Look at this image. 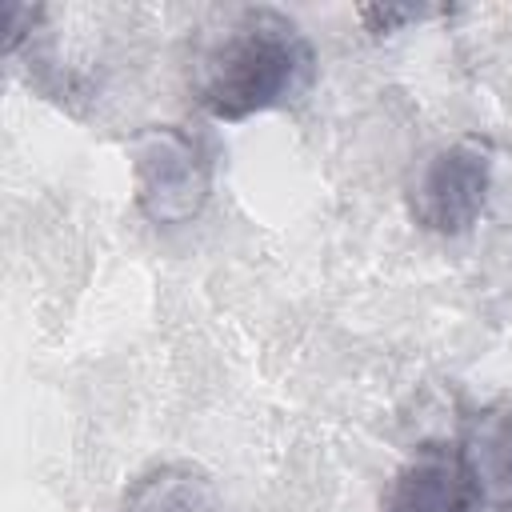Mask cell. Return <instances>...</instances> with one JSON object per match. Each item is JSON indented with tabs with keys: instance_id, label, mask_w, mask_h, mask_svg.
I'll return each instance as SVG.
<instances>
[{
	"instance_id": "obj_1",
	"label": "cell",
	"mask_w": 512,
	"mask_h": 512,
	"mask_svg": "<svg viewBox=\"0 0 512 512\" xmlns=\"http://www.w3.org/2000/svg\"><path fill=\"white\" fill-rule=\"evenodd\" d=\"M316 80V52L300 24L268 4L236 8L192 60L196 104L224 124L276 112Z\"/></svg>"
},
{
	"instance_id": "obj_2",
	"label": "cell",
	"mask_w": 512,
	"mask_h": 512,
	"mask_svg": "<svg viewBox=\"0 0 512 512\" xmlns=\"http://www.w3.org/2000/svg\"><path fill=\"white\" fill-rule=\"evenodd\" d=\"M132 200L156 228L192 224L212 196V156L180 124H148L128 140Z\"/></svg>"
},
{
	"instance_id": "obj_3",
	"label": "cell",
	"mask_w": 512,
	"mask_h": 512,
	"mask_svg": "<svg viewBox=\"0 0 512 512\" xmlns=\"http://www.w3.org/2000/svg\"><path fill=\"white\" fill-rule=\"evenodd\" d=\"M492 172L496 152L484 136H460L432 148L408 184V216L436 236L468 232L488 208Z\"/></svg>"
},
{
	"instance_id": "obj_4",
	"label": "cell",
	"mask_w": 512,
	"mask_h": 512,
	"mask_svg": "<svg viewBox=\"0 0 512 512\" xmlns=\"http://www.w3.org/2000/svg\"><path fill=\"white\" fill-rule=\"evenodd\" d=\"M480 496L452 444H420L384 484L376 512H476Z\"/></svg>"
},
{
	"instance_id": "obj_5",
	"label": "cell",
	"mask_w": 512,
	"mask_h": 512,
	"mask_svg": "<svg viewBox=\"0 0 512 512\" xmlns=\"http://www.w3.org/2000/svg\"><path fill=\"white\" fill-rule=\"evenodd\" d=\"M456 452L468 468L480 508L512 512V396L472 408Z\"/></svg>"
},
{
	"instance_id": "obj_6",
	"label": "cell",
	"mask_w": 512,
	"mask_h": 512,
	"mask_svg": "<svg viewBox=\"0 0 512 512\" xmlns=\"http://www.w3.org/2000/svg\"><path fill=\"white\" fill-rule=\"evenodd\" d=\"M116 512H220V496L204 468L172 460L144 468L124 488Z\"/></svg>"
},
{
	"instance_id": "obj_7",
	"label": "cell",
	"mask_w": 512,
	"mask_h": 512,
	"mask_svg": "<svg viewBox=\"0 0 512 512\" xmlns=\"http://www.w3.org/2000/svg\"><path fill=\"white\" fill-rule=\"evenodd\" d=\"M428 16H436L432 8H360V20L368 24V32H376V36H388V32H400V28H408V24H420V20H428Z\"/></svg>"
}]
</instances>
